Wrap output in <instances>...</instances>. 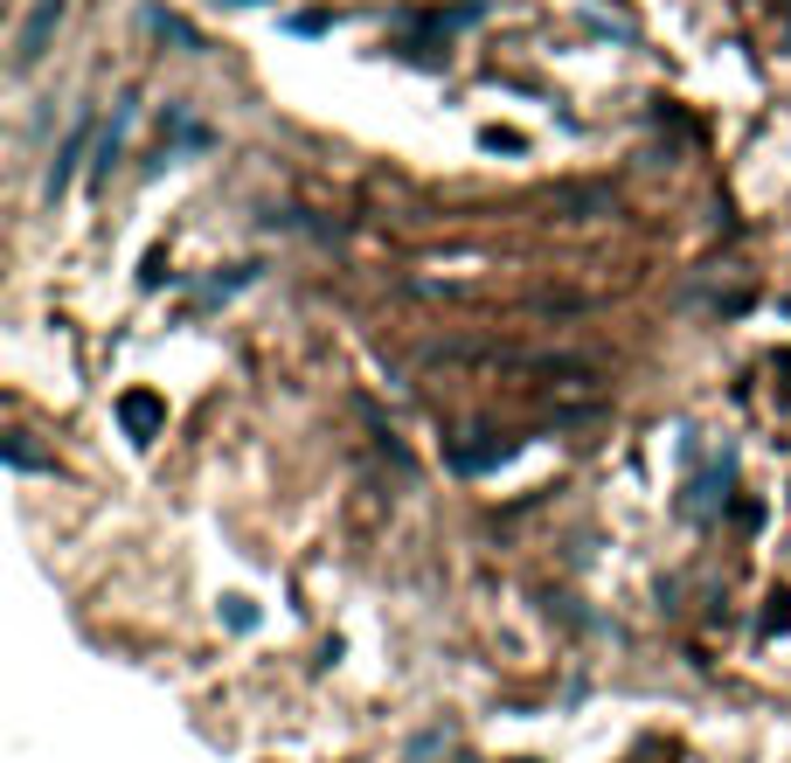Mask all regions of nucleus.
I'll return each mask as SVG.
<instances>
[{
    "instance_id": "nucleus-1",
    "label": "nucleus",
    "mask_w": 791,
    "mask_h": 763,
    "mask_svg": "<svg viewBox=\"0 0 791 763\" xmlns=\"http://www.w3.org/2000/svg\"><path fill=\"white\" fill-rule=\"evenodd\" d=\"M119 424L132 431V437H154L160 424H167V403L154 389H132V396H119Z\"/></svg>"
},
{
    "instance_id": "nucleus-2",
    "label": "nucleus",
    "mask_w": 791,
    "mask_h": 763,
    "mask_svg": "<svg viewBox=\"0 0 791 763\" xmlns=\"http://www.w3.org/2000/svg\"><path fill=\"white\" fill-rule=\"evenodd\" d=\"M63 22V0H35V14H28V28H22V49H14V63H35V56H42V43H49V28Z\"/></svg>"
},
{
    "instance_id": "nucleus-4",
    "label": "nucleus",
    "mask_w": 791,
    "mask_h": 763,
    "mask_svg": "<svg viewBox=\"0 0 791 763\" xmlns=\"http://www.w3.org/2000/svg\"><path fill=\"white\" fill-rule=\"evenodd\" d=\"M84 140H90V125H77V132H70V146H63V160H56V174H49V187H63V181H70V167H77V153H84Z\"/></svg>"
},
{
    "instance_id": "nucleus-3",
    "label": "nucleus",
    "mask_w": 791,
    "mask_h": 763,
    "mask_svg": "<svg viewBox=\"0 0 791 763\" xmlns=\"http://www.w3.org/2000/svg\"><path fill=\"white\" fill-rule=\"evenodd\" d=\"M154 35L160 43H174V49H202V35L181 22V14H154Z\"/></svg>"
},
{
    "instance_id": "nucleus-5",
    "label": "nucleus",
    "mask_w": 791,
    "mask_h": 763,
    "mask_svg": "<svg viewBox=\"0 0 791 763\" xmlns=\"http://www.w3.org/2000/svg\"><path fill=\"white\" fill-rule=\"evenodd\" d=\"M479 140H486V153H521L527 140H521V132H500V125H486L479 132Z\"/></svg>"
}]
</instances>
